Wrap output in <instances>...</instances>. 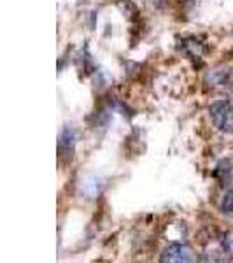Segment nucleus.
Masks as SVG:
<instances>
[{
  "label": "nucleus",
  "instance_id": "nucleus-1",
  "mask_svg": "<svg viewBox=\"0 0 233 263\" xmlns=\"http://www.w3.org/2000/svg\"><path fill=\"white\" fill-rule=\"evenodd\" d=\"M193 253L186 244H170L160 254V263H191Z\"/></svg>",
  "mask_w": 233,
  "mask_h": 263
},
{
  "label": "nucleus",
  "instance_id": "nucleus-2",
  "mask_svg": "<svg viewBox=\"0 0 233 263\" xmlns=\"http://www.w3.org/2000/svg\"><path fill=\"white\" fill-rule=\"evenodd\" d=\"M228 79H230V67L228 65L214 67V69L207 72V76H205V81L209 83L210 86H221V84H226Z\"/></svg>",
  "mask_w": 233,
  "mask_h": 263
},
{
  "label": "nucleus",
  "instance_id": "nucleus-3",
  "mask_svg": "<svg viewBox=\"0 0 233 263\" xmlns=\"http://www.w3.org/2000/svg\"><path fill=\"white\" fill-rule=\"evenodd\" d=\"M230 105H231L230 100H218V102H214V104L209 107L210 118H212L214 125L218 126V128L221 126V123L224 120V116H226V112H228V109H230Z\"/></svg>",
  "mask_w": 233,
  "mask_h": 263
},
{
  "label": "nucleus",
  "instance_id": "nucleus-4",
  "mask_svg": "<svg viewBox=\"0 0 233 263\" xmlns=\"http://www.w3.org/2000/svg\"><path fill=\"white\" fill-rule=\"evenodd\" d=\"M74 134L70 128H65L60 135V149L63 155L67 156V160H72V153H74Z\"/></svg>",
  "mask_w": 233,
  "mask_h": 263
},
{
  "label": "nucleus",
  "instance_id": "nucleus-5",
  "mask_svg": "<svg viewBox=\"0 0 233 263\" xmlns=\"http://www.w3.org/2000/svg\"><path fill=\"white\" fill-rule=\"evenodd\" d=\"M218 130L224 132V134H231V132H233V104L230 105V109H228L226 116H224L221 126H219Z\"/></svg>",
  "mask_w": 233,
  "mask_h": 263
},
{
  "label": "nucleus",
  "instance_id": "nucleus-6",
  "mask_svg": "<svg viewBox=\"0 0 233 263\" xmlns=\"http://www.w3.org/2000/svg\"><path fill=\"white\" fill-rule=\"evenodd\" d=\"M223 249L226 254H230V256H233V232H228L226 235H224L223 239Z\"/></svg>",
  "mask_w": 233,
  "mask_h": 263
},
{
  "label": "nucleus",
  "instance_id": "nucleus-7",
  "mask_svg": "<svg viewBox=\"0 0 233 263\" xmlns=\"http://www.w3.org/2000/svg\"><path fill=\"white\" fill-rule=\"evenodd\" d=\"M221 209L224 213H233V192H228L224 195V198L221 202Z\"/></svg>",
  "mask_w": 233,
  "mask_h": 263
},
{
  "label": "nucleus",
  "instance_id": "nucleus-8",
  "mask_svg": "<svg viewBox=\"0 0 233 263\" xmlns=\"http://www.w3.org/2000/svg\"><path fill=\"white\" fill-rule=\"evenodd\" d=\"M186 46H191V54L193 57H202V44L198 41H188Z\"/></svg>",
  "mask_w": 233,
  "mask_h": 263
},
{
  "label": "nucleus",
  "instance_id": "nucleus-9",
  "mask_svg": "<svg viewBox=\"0 0 233 263\" xmlns=\"http://www.w3.org/2000/svg\"><path fill=\"white\" fill-rule=\"evenodd\" d=\"M228 99L233 100V84H230V86H228Z\"/></svg>",
  "mask_w": 233,
  "mask_h": 263
}]
</instances>
